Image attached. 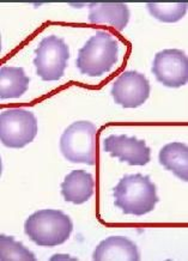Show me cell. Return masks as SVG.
I'll list each match as a JSON object with an SVG mask.
<instances>
[{
    "mask_svg": "<svg viewBox=\"0 0 188 261\" xmlns=\"http://www.w3.org/2000/svg\"><path fill=\"white\" fill-rule=\"evenodd\" d=\"M158 161L177 178L188 181V147L186 144L174 142L167 144L158 153Z\"/></svg>",
    "mask_w": 188,
    "mask_h": 261,
    "instance_id": "4fadbf2b",
    "label": "cell"
},
{
    "mask_svg": "<svg viewBox=\"0 0 188 261\" xmlns=\"http://www.w3.org/2000/svg\"><path fill=\"white\" fill-rule=\"evenodd\" d=\"M119 42L107 32H96L78 50L76 66L82 74L101 77L118 63Z\"/></svg>",
    "mask_w": 188,
    "mask_h": 261,
    "instance_id": "3957f363",
    "label": "cell"
},
{
    "mask_svg": "<svg viewBox=\"0 0 188 261\" xmlns=\"http://www.w3.org/2000/svg\"><path fill=\"white\" fill-rule=\"evenodd\" d=\"M72 231V221L60 210H39L24 223L25 235L40 247L53 248L64 245Z\"/></svg>",
    "mask_w": 188,
    "mask_h": 261,
    "instance_id": "7a4b0ae2",
    "label": "cell"
},
{
    "mask_svg": "<svg viewBox=\"0 0 188 261\" xmlns=\"http://www.w3.org/2000/svg\"><path fill=\"white\" fill-rule=\"evenodd\" d=\"M129 9L124 3H91L89 4V22L107 24L122 32L129 20Z\"/></svg>",
    "mask_w": 188,
    "mask_h": 261,
    "instance_id": "8fae6325",
    "label": "cell"
},
{
    "mask_svg": "<svg viewBox=\"0 0 188 261\" xmlns=\"http://www.w3.org/2000/svg\"><path fill=\"white\" fill-rule=\"evenodd\" d=\"M150 91L151 88L144 74L137 71H127L114 82L111 95L116 105L124 108H137L146 102Z\"/></svg>",
    "mask_w": 188,
    "mask_h": 261,
    "instance_id": "ba28073f",
    "label": "cell"
},
{
    "mask_svg": "<svg viewBox=\"0 0 188 261\" xmlns=\"http://www.w3.org/2000/svg\"><path fill=\"white\" fill-rule=\"evenodd\" d=\"M92 259L95 261H139L138 247L124 236H109L98 243Z\"/></svg>",
    "mask_w": 188,
    "mask_h": 261,
    "instance_id": "30bf717a",
    "label": "cell"
},
{
    "mask_svg": "<svg viewBox=\"0 0 188 261\" xmlns=\"http://www.w3.org/2000/svg\"><path fill=\"white\" fill-rule=\"evenodd\" d=\"M188 4L184 3H148L150 15L163 23H176L187 12Z\"/></svg>",
    "mask_w": 188,
    "mask_h": 261,
    "instance_id": "9a60e30c",
    "label": "cell"
},
{
    "mask_svg": "<svg viewBox=\"0 0 188 261\" xmlns=\"http://www.w3.org/2000/svg\"><path fill=\"white\" fill-rule=\"evenodd\" d=\"M97 128L90 121H76L64 130L60 138V151L71 163L95 166L97 159Z\"/></svg>",
    "mask_w": 188,
    "mask_h": 261,
    "instance_id": "277c9868",
    "label": "cell"
},
{
    "mask_svg": "<svg viewBox=\"0 0 188 261\" xmlns=\"http://www.w3.org/2000/svg\"><path fill=\"white\" fill-rule=\"evenodd\" d=\"M104 152L111 153L113 159H119L129 166H146L151 161V150L145 140L126 135H112L103 140Z\"/></svg>",
    "mask_w": 188,
    "mask_h": 261,
    "instance_id": "9c48e42d",
    "label": "cell"
},
{
    "mask_svg": "<svg viewBox=\"0 0 188 261\" xmlns=\"http://www.w3.org/2000/svg\"><path fill=\"white\" fill-rule=\"evenodd\" d=\"M114 206L125 215L142 217L151 212L159 198L157 197L156 186L150 180L149 175L132 174L120 178L115 188H113Z\"/></svg>",
    "mask_w": 188,
    "mask_h": 261,
    "instance_id": "6da1fadb",
    "label": "cell"
},
{
    "mask_svg": "<svg viewBox=\"0 0 188 261\" xmlns=\"http://www.w3.org/2000/svg\"><path fill=\"white\" fill-rule=\"evenodd\" d=\"M152 73L164 87L180 88L188 81V59L181 49H163L155 56Z\"/></svg>",
    "mask_w": 188,
    "mask_h": 261,
    "instance_id": "52a82bcc",
    "label": "cell"
},
{
    "mask_svg": "<svg viewBox=\"0 0 188 261\" xmlns=\"http://www.w3.org/2000/svg\"><path fill=\"white\" fill-rule=\"evenodd\" d=\"M37 120L33 112L10 108L0 114V139L9 149H23L37 136Z\"/></svg>",
    "mask_w": 188,
    "mask_h": 261,
    "instance_id": "5b68a950",
    "label": "cell"
},
{
    "mask_svg": "<svg viewBox=\"0 0 188 261\" xmlns=\"http://www.w3.org/2000/svg\"><path fill=\"white\" fill-rule=\"evenodd\" d=\"M60 188L65 201L82 205L90 200L94 195L95 181L92 175L88 171L82 169L73 170L65 177Z\"/></svg>",
    "mask_w": 188,
    "mask_h": 261,
    "instance_id": "7c38bea8",
    "label": "cell"
},
{
    "mask_svg": "<svg viewBox=\"0 0 188 261\" xmlns=\"http://www.w3.org/2000/svg\"><path fill=\"white\" fill-rule=\"evenodd\" d=\"M70 59V49L65 41L57 35L41 40L35 49L34 65L36 74L44 82H58L64 77Z\"/></svg>",
    "mask_w": 188,
    "mask_h": 261,
    "instance_id": "8992f818",
    "label": "cell"
},
{
    "mask_svg": "<svg viewBox=\"0 0 188 261\" xmlns=\"http://www.w3.org/2000/svg\"><path fill=\"white\" fill-rule=\"evenodd\" d=\"M0 260L2 261H35V255L22 242L12 236H0Z\"/></svg>",
    "mask_w": 188,
    "mask_h": 261,
    "instance_id": "2e32d148",
    "label": "cell"
},
{
    "mask_svg": "<svg viewBox=\"0 0 188 261\" xmlns=\"http://www.w3.org/2000/svg\"><path fill=\"white\" fill-rule=\"evenodd\" d=\"M29 77L22 67L4 66L0 70V98H19L28 91Z\"/></svg>",
    "mask_w": 188,
    "mask_h": 261,
    "instance_id": "5bb4252c",
    "label": "cell"
}]
</instances>
